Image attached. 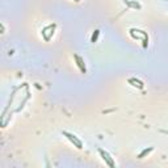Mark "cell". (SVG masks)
<instances>
[{
  "label": "cell",
  "mask_w": 168,
  "mask_h": 168,
  "mask_svg": "<svg viewBox=\"0 0 168 168\" xmlns=\"http://www.w3.org/2000/svg\"><path fill=\"white\" fill-rule=\"evenodd\" d=\"M152 150H154L152 147H150V149H146V150H143V151H142V152H141V154L138 155V158H139V159H142V158H144V156H146L147 154H150V152H151Z\"/></svg>",
  "instance_id": "277c9868"
},
{
  "label": "cell",
  "mask_w": 168,
  "mask_h": 168,
  "mask_svg": "<svg viewBox=\"0 0 168 168\" xmlns=\"http://www.w3.org/2000/svg\"><path fill=\"white\" fill-rule=\"evenodd\" d=\"M75 59H76V62H77V66L80 67L82 72H83V74H85V67H84V64H83V61H82V58H80V57H77V55H75Z\"/></svg>",
  "instance_id": "3957f363"
},
{
  "label": "cell",
  "mask_w": 168,
  "mask_h": 168,
  "mask_svg": "<svg viewBox=\"0 0 168 168\" xmlns=\"http://www.w3.org/2000/svg\"><path fill=\"white\" fill-rule=\"evenodd\" d=\"M98 34H100V30H95V33H93V36H92L91 41H92V42H96V41H97V37H98Z\"/></svg>",
  "instance_id": "8992f818"
},
{
  "label": "cell",
  "mask_w": 168,
  "mask_h": 168,
  "mask_svg": "<svg viewBox=\"0 0 168 168\" xmlns=\"http://www.w3.org/2000/svg\"><path fill=\"white\" fill-rule=\"evenodd\" d=\"M129 82H130V83H135V84H133V85H135V87H138V88H143V83H142L141 80H137V79H129Z\"/></svg>",
  "instance_id": "5b68a950"
},
{
  "label": "cell",
  "mask_w": 168,
  "mask_h": 168,
  "mask_svg": "<svg viewBox=\"0 0 168 168\" xmlns=\"http://www.w3.org/2000/svg\"><path fill=\"white\" fill-rule=\"evenodd\" d=\"M62 134H63V135H64L66 138H68V139H70V141H71V142H72V143L75 144V146H76V149H82V147H83V144H82V142H80L79 139H77V138H76L75 135H72V134H70V133H67V131H63Z\"/></svg>",
  "instance_id": "6da1fadb"
},
{
  "label": "cell",
  "mask_w": 168,
  "mask_h": 168,
  "mask_svg": "<svg viewBox=\"0 0 168 168\" xmlns=\"http://www.w3.org/2000/svg\"><path fill=\"white\" fill-rule=\"evenodd\" d=\"M98 152H100V155L103 156V159L106 162V164H108V165L114 167V163H113V160H112V158L109 156V154H108V152H105V151H104V150H101V149H98Z\"/></svg>",
  "instance_id": "7a4b0ae2"
}]
</instances>
